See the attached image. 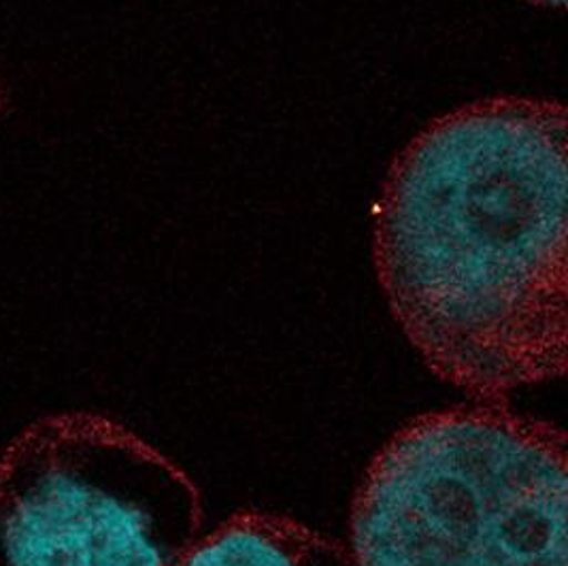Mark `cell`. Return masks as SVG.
Wrapping results in <instances>:
<instances>
[{"label":"cell","instance_id":"cell-2","mask_svg":"<svg viewBox=\"0 0 568 566\" xmlns=\"http://www.w3.org/2000/svg\"><path fill=\"white\" fill-rule=\"evenodd\" d=\"M567 437L498 401L417 415L368 463L354 566H568Z\"/></svg>","mask_w":568,"mask_h":566},{"label":"cell","instance_id":"cell-5","mask_svg":"<svg viewBox=\"0 0 568 566\" xmlns=\"http://www.w3.org/2000/svg\"><path fill=\"white\" fill-rule=\"evenodd\" d=\"M530 2H537V4H545V7H565L567 0H530Z\"/></svg>","mask_w":568,"mask_h":566},{"label":"cell","instance_id":"cell-3","mask_svg":"<svg viewBox=\"0 0 568 566\" xmlns=\"http://www.w3.org/2000/svg\"><path fill=\"white\" fill-rule=\"evenodd\" d=\"M203 524L194 479L104 413L41 415L0 452V566H181Z\"/></svg>","mask_w":568,"mask_h":566},{"label":"cell","instance_id":"cell-1","mask_svg":"<svg viewBox=\"0 0 568 566\" xmlns=\"http://www.w3.org/2000/svg\"><path fill=\"white\" fill-rule=\"evenodd\" d=\"M567 104L491 97L389 164L373 262L422 361L475 401L560 380L568 350Z\"/></svg>","mask_w":568,"mask_h":566},{"label":"cell","instance_id":"cell-4","mask_svg":"<svg viewBox=\"0 0 568 566\" xmlns=\"http://www.w3.org/2000/svg\"><path fill=\"white\" fill-rule=\"evenodd\" d=\"M181 566L354 565L338 540L296 517L239 512L203 533Z\"/></svg>","mask_w":568,"mask_h":566},{"label":"cell","instance_id":"cell-6","mask_svg":"<svg viewBox=\"0 0 568 566\" xmlns=\"http://www.w3.org/2000/svg\"><path fill=\"white\" fill-rule=\"evenodd\" d=\"M4 104H7V92H4V85H2V79H0V115H2Z\"/></svg>","mask_w":568,"mask_h":566}]
</instances>
